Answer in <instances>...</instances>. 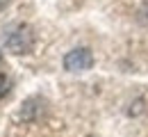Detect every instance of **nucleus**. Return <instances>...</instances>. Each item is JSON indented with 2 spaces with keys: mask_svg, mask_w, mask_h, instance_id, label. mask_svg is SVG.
I'll return each instance as SVG.
<instances>
[{
  "mask_svg": "<svg viewBox=\"0 0 148 137\" xmlns=\"http://www.w3.org/2000/svg\"><path fill=\"white\" fill-rule=\"evenodd\" d=\"M7 2H9V0H0V9H2V7L7 5Z\"/></svg>",
  "mask_w": 148,
  "mask_h": 137,
  "instance_id": "obj_4",
  "label": "nucleus"
},
{
  "mask_svg": "<svg viewBox=\"0 0 148 137\" xmlns=\"http://www.w3.org/2000/svg\"><path fill=\"white\" fill-rule=\"evenodd\" d=\"M2 39H5V46L12 53H18V55L21 53H27L32 48V43H34L32 30L27 25H23V23H16V25L7 28V32L2 34Z\"/></svg>",
  "mask_w": 148,
  "mask_h": 137,
  "instance_id": "obj_1",
  "label": "nucleus"
},
{
  "mask_svg": "<svg viewBox=\"0 0 148 137\" xmlns=\"http://www.w3.org/2000/svg\"><path fill=\"white\" fill-rule=\"evenodd\" d=\"M91 66H93V55L87 48H75L71 53H66V57H64L66 71H89Z\"/></svg>",
  "mask_w": 148,
  "mask_h": 137,
  "instance_id": "obj_2",
  "label": "nucleus"
},
{
  "mask_svg": "<svg viewBox=\"0 0 148 137\" xmlns=\"http://www.w3.org/2000/svg\"><path fill=\"white\" fill-rule=\"evenodd\" d=\"M7 92H9V78H7L5 73H0V98L5 96Z\"/></svg>",
  "mask_w": 148,
  "mask_h": 137,
  "instance_id": "obj_3",
  "label": "nucleus"
}]
</instances>
